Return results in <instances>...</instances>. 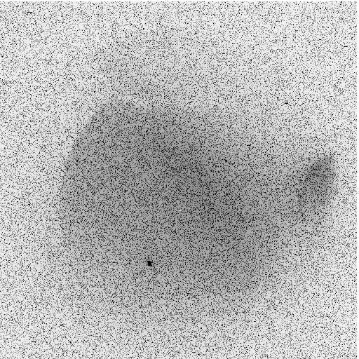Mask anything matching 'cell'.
<instances>
[{
    "mask_svg": "<svg viewBox=\"0 0 359 359\" xmlns=\"http://www.w3.org/2000/svg\"><path fill=\"white\" fill-rule=\"evenodd\" d=\"M337 179L335 159L323 155L313 161L303 172L299 183V197L304 207L317 208L332 195Z\"/></svg>",
    "mask_w": 359,
    "mask_h": 359,
    "instance_id": "cell-1",
    "label": "cell"
}]
</instances>
